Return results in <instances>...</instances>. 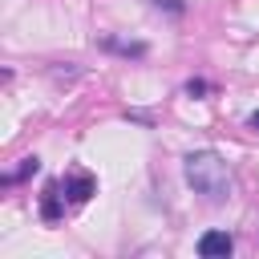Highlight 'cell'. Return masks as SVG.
I'll return each instance as SVG.
<instances>
[{
  "label": "cell",
  "instance_id": "6da1fadb",
  "mask_svg": "<svg viewBox=\"0 0 259 259\" xmlns=\"http://www.w3.org/2000/svg\"><path fill=\"white\" fill-rule=\"evenodd\" d=\"M182 174H186L190 190L202 194L206 202L219 206V202L231 198V170H227V162H223L214 150H194V154H186V158H182Z\"/></svg>",
  "mask_w": 259,
  "mask_h": 259
},
{
  "label": "cell",
  "instance_id": "7a4b0ae2",
  "mask_svg": "<svg viewBox=\"0 0 259 259\" xmlns=\"http://www.w3.org/2000/svg\"><path fill=\"white\" fill-rule=\"evenodd\" d=\"M65 194H69L73 202H89V198L97 194V178L85 174V170H69V174H65Z\"/></svg>",
  "mask_w": 259,
  "mask_h": 259
},
{
  "label": "cell",
  "instance_id": "3957f363",
  "mask_svg": "<svg viewBox=\"0 0 259 259\" xmlns=\"http://www.w3.org/2000/svg\"><path fill=\"white\" fill-rule=\"evenodd\" d=\"M235 251V239L227 235V231H206L202 239H198V255L202 259H227Z\"/></svg>",
  "mask_w": 259,
  "mask_h": 259
},
{
  "label": "cell",
  "instance_id": "277c9868",
  "mask_svg": "<svg viewBox=\"0 0 259 259\" xmlns=\"http://www.w3.org/2000/svg\"><path fill=\"white\" fill-rule=\"evenodd\" d=\"M101 49H105V53H117V57H146V40H117V36H101Z\"/></svg>",
  "mask_w": 259,
  "mask_h": 259
},
{
  "label": "cell",
  "instance_id": "5b68a950",
  "mask_svg": "<svg viewBox=\"0 0 259 259\" xmlns=\"http://www.w3.org/2000/svg\"><path fill=\"white\" fill-rule=\"evenodd\" d=\"M61 214H65V210H61V186L53 182V186L45 190V198H40V219H45V223H57Z\"/></svg>",
  "mask_w": 259,
  "mask_h": 259
},
{
  "label": "cell",
  "instance_id": "8992f818",
  "mask_svg": "<svg viewBox=\"0 0 259 259\" xmlns=\"http://www.w3.org/2000/svg\"><path fill=\"white\" fill-rule=\"evenodd\" d=\"M36 170H40V162H36V158H20V170H16V174H8L4 182H20V178H28V174H36Z\"/></svg>",
  "mask_w": 259,
  "mask_h": 259
},
{
  "label": "cell",
  "instance_id": "52a82bcc",
  "mask_svg": "<svg viewBox=\"0 0 259 259\" xmlns=\"http://www.w3.org/2000/svg\"><path fill=\"white\" fill-rule=\"evenodd\" d=\"M154 8H166L170 16H182V12H186V4H182V0H154Z\"/></svg>",
  "mask_w": 259,
  "mask_h": 259
},
{
  "label": "cell",
  "instance_id": "ba28073f",
  "mask_svg": "<svg viewBox=\"0 0 259 259\" xmlns=\"http://www.w3.org/2000/svg\"><path fill=\"white\" fill-rule=\"evenodd\" d=\"M206 89H210V85H206V81H198V77H190V81H186V93H190V97H202Z\"/></svg>",
  "mask_w": 259,
  "mask_h": 259
},
{
  "label": "cell",
  "instance_id": "9c48e42d",
  "mask_svg": "<svg viewBox=\"0 0 259 259\" xmlns=\"http://www.w3.org/2000/svg\"><path fill=\"white\" fill-rule=\"evenodd\" d=\"M247 121H251V130H259V109H255V113H251Z\"/></svg>",
  "mask_w": 259,
  "mask_h": 259
}]
</instances>
